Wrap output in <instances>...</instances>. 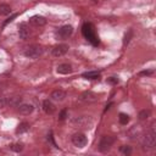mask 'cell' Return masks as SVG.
<instances>
[{
    "label": "cell",
    "mask_w": 156,
    "mask_h": 156,
    "mask_svg": "<svg viewBox=\"0 0 156 156\" xmlns=\"http://www.w3.org/2000/svg\"><path fill=\"white\" fill-rule=\"evenodd\" d=\"M83 77L87 79H99L100 78V73L96 71H89V72H84Z\"/></svg>",
    "instance_id": "2e32d148"
},
{
    "label": "cell",
    "mask_w": 156,
    "mask_h": 156,
    "mask_svg": "<svg viewBox=\"0 0 156 156\" xmlns=\"http://www.w3.org/2000/svg\"><path fill=\"white\" fill-rule=\"evenodd\" d=\"M56 71H57V73H60V74H68V73L72 72V66L68 65V63H61V65L57 66Z\"/></svg>",
    "instance_id": "5bb4252c"
},
{
    "label": "cell",
    "mask_w": 156,
    "mask_h": 156,
    "mask_svg": "<svg viewBox=\"0 0 156 156\" xmlns=\"http://www.w3.org/2000/svg\"><path fill=\"white\" fill-rule=\"evenodd\" d=\"M66 116H67V111H66V110H62V111L60 112L58 119H60V121H65V119H66Z\"/></svg>",
    "instance_id": "484cf974"
},
{
    "label": "cell",
    "mask_w": 156,
    "mask_h": 156,
    "mask_svg": "<svg viewBox=\"0 0 156 156\" xmlns=\"http://www.w3.org/2000/svg\"><path fill=\"white\" fill-rule=\"evenodd\" d=\"M113 141H115V138L113 136H111V135H104L101 138L100 143H99V151L100 152H107L111 149Z\"/></svg>",
    "instance_id": "3957f363"
},
{
    "label": "cell",
    "mask_w": 156,
    "mask_h": 156,
    "mask_svg": "<svg viewBox=\"0 0 156 156\" xmlns=\"http://www.w3.org/2000/svg\"><path fill=\"white\" fill-rule=\"evenodd\" d=\"M6 105H7V100H6L5 98L0 96V108H4Z\"/></svg>",
    "instance_id": "4316f807"
},
{
    "label": "cell",
    "mask_w": 156,
    "mask_h": 156,
    "mask_svg": "<svg viewBox=\"0 0 156 156\" xmlns=\"http://www.w3.org/2000/svg\"><path fill=\"white\" fill-rule=\"evenodd\" d=\"M138 117H139V119H140V121L147 119V118L150 117V111H149V110H141V111L139 112Z\"/></svg>",
    "instance_id": "44dd1931"
},
{
    "label": "cell",
    "mask_w": 156,
    "mask_h": 156,
    "mask_svg": "<svg viewBox=\"0 0 156 156\" xmlns=\"http://www.w3.org/2000/svg\"><path fill=\"white\" fill-rule=\"evenodd\" d=\"M33 110H34V107H33L32 104H26V102H23V104H20V105H18V112H20L21 115H24V116L30 115V113L33 112Z\"/></svg>",
    "instance_id": "9c48e42d"
},
{
    "label": "cell",
    "mask_w": 156,
    "mask_h": 156,
    "mask_svg": "<svg viewBox=\"0 0 156 156\" xmlns=\"http://www.w3.org/2000/svg\"><path fill=\"white\" fill-rule=\"evenodd\" d=\"M152 73H154V71H143V72H140L141 76H150Z\"/></svg>",
    "instance_id": "83f0119b"
},
{
    "label": "cell",
    "mask_w": 156,
    "mask_h": 156,
    "mask_svg": "<svg viewBox=\"0 0 156 156\" xmlns=\"http://www.w3.org/2000/svg\"><path fill=\"white\" fill-rule=\"evenodd\" d=\"M29 22H30L33 26H35V27H41V26H44V24L46 23V20H45V17H43V16L34 15V16H32V17L29 18Z\"/></svg>",
    "instance_id": "30bf717a"
},
{
    "label": "cell",
    "mask_w": 156,
    "mask_h": 156,
    "mask_svg": "<svg viewBox=\"0 0 156 156\" xmlns=\"http://www.w3.org/2000/svg\"><path fill=\"white\" fill-rule=\"evenodd\" d=\"M118 119H119V123H121V124H127V123L129 122V116L126 115V113H119Z\"/></svg>",
    "instance_id": "7402d4cb"
},
{
    "label": "cell",
    "mask_w": 156,
    "mask_h": 156,
    "mask_svg": "<svg viewBox=\"0 0 156 156\" xmlns=\"http://www.w3.org/2000/svg\"><path fill=\"white\" fill-rule=\"evenodd\" d=\"M72 124L80 128H89L93 124V118L90 116H79L72 119Z\"/></svg>",
    "instance_id": "7a4b0ae2"
},
{
    "label": "cell",
    "mask_w": 156,
    "mask_h": 156,
    "mask_svg": "<svg viewBox=\"0 0 156 156\" xmlns=\"http://www.w3.org/2000/svg\"><path fill=\"white\" fill-rule=\"evenodd\" d=\"M155 144H156V133L151 129V130L146 132V134L144 135L141 145H143L144 150H151L155 147Z\"/></svg>",
    "instance_id": "6da1fadb"
},
{
    "label": "cell",
    "mask_w": 156,
    "mask_h": 156,
    "mask_svg": "<svg viewBox=\"0 0 156 156\" xmlns=\"http://www.w3.org/2000/svg\"><path fill=\"white\" fill-rule=\"evenodd\" d=\"M133 37V30L132 29H129L126 34H124V38H123V46H127L128 44H129V41H130V38Z\"/></svg>",
    "instance_id": "ffe728a7"
},
{
    "label": "cell",
    "mask_w": 156,
    "mask_h": 156,
    "mask_svg": "<svg viewBox=\"0 0 156 156\" xmlns=\"http://www.w3.org/2000/svg\"><path fill=\"white\" fill-rule=\"evenodd\" d=\"M43 54V49L38 45H32V46H28L26 50H24V56L26 57H29V58H39Z\"/></svg>",
    "instance_id": "277c9868"
},
{
    "label": "cell",
    "mask_w": 156,
    "mask_h": 156,
    "mask_svg": "<svg viewBox=\"0 0 156 156\" xmlns=\"http://www.w3.org/2000/svg\"><path fill=\"white\" fill-rule=\"evenodd\" d=\"M80 100L84 101V102H94V101L98 100V95L91 93V91H84L80 95Z\"/></svg>",
    "instance_id": "8fae6325"
},
{
    "label": "cell",
    "mask_w": 156,
    "mask_h": 156,
    "mask_svg": "<svg viewBox=\"0 0 156 156\" xmlns=\"http://www.w3.org/2000/svg\"><path fill=\"white\" fill-rule=\"evenodd\" d=\"M87 143H88V139H87V136L83 133H76V134H73V136H72V144L74 146L83 147V146L87 145Z\"/></svg>",
    "instance_id": "5b68a950"
},
{
    "label": "cell",
    "mask_w": 156,
    "mask_h": 156,
    "mask_svg": "<svg viewBox=\"0 0 156 156\" xmlns=\"http://www.w3.org/2000/svg\"><path fill=\"white\" fill-rule=\"evenodd\" d=\"M68 51V46L66 44H58L51 49V55L54 57H61Z\"/></svg>",
    "instance_id": "52a82bcc"
},
{
    "label": "cell",
    "mask_w": 156,
    "mask_h": 156,
    "mask_svg": "<svg viewBox=\"0 0 156 156\" xmlns=\"http://www.w3.org/2000/svg\"><path fill=\"white\" fill-rule=\"evenodd\" d=\"M18 28H20V29H18V35H20V38L23 39V40H26V39L29 37V29L27 28V24H26V23H21Z\"/></svg>",
    "instance_id": "4fadbf2b"
},
{
    "label": "cell",
    "mask_w": 156,
    "mask_h": 156,
    "mask_svg": "<svg viewBox=\"0 0 156 156\" xmlns=\"http://www.w3.org/2000/svg\"><path fill=\"white\" fill-rule=\"evenodd\" d=\"M107 82L108 83H111V84H113V85H116V84H118V78H116V77H110L108 79H107Z\"/></svg>",
    "instance_id": "d4e9b609"
},
{
    "label": "cell",
    "mask_w": 156,
    "mask_h": 156,
    "mask_svg": "<svg viewBox=\"0 0 156 156\" xmlns=\"http://www.w3.org/2000/svg\"><path fill=\"white\" fill-rule=\"evenodd\" d=\"M16 16H17V15H12V16H11V17H10V18H9L7 21H5V22H4V26H5V24H7L9 22H11V21H12V20H13V18H15Z\"/></svg>",
    "instance_id": "f1b7e54d"
},
{
    "label": "cell",
    "mask_w": 156,
    "mask_h": 156,
    "mask_svg": "<svg viewBox=\"0 0 156 156\" xmlns=\"http://www.w3.org/2000/svg\"><path fill=\"white\" fill-rule=\"evenodd\" d=\"M43 110H44L45 113L51 115V113H54V111H55V105H54L50 100H44V101H43Z\"/></svg>",
    "instance_id": "9a60e30c"
},
{
    "label": "cell",
    "mask_w": 156,
    "mask_h": 156,
    "mask_svg": "<svg viewBox=\"0 0 156 156\" xmlns=\"http://www.w3.org/2000/svg\"><path fill=\"white\" fill-rule=\"evenodd\" d=\"M83 34H84V37H85L87 39H89L90 41H93L94 39H96L95 33H94V28H93V26H91L90 23H85V24L83 26Z\"/></svg>",
    "instance_id": "ba28073f"
},
{
    "label": "cell",
    "mask_w": 156,
    "mask_h": 156,
    "mask_svg": "<svg viewBox=\"0 0 156 156\" xmlns=\"http://www.w3.org/2000/svg\"><path fill=\"white\" fill-rule=\"evenodd\" d=\"M50 98H51L52 100H55V101H62V100L66 98V91H63V90H61V89H56V90H54V91L51 93Z\"/></svg>",
    "instance_id": "7c38bea8"
},
{
    "label": "cell",
    "mask_w": 156,
    "mask_h": 156,
    "mask_svg": "<svg viewBox=\"0 0 156 156\" xmlns=\"http://www.w3.org/2000/svg\"><path fill=\"white\" fill-rule=\"evenodd\" d=\"M72 33H73V28H72V26H68V24H66V26H62L61 28H58V30H57V37L60 38V39H67L68 37H71L72 35Z\"/></svg>",
    "instance_id": "8992f818"
},
{
    "label": "cell",
    "mask_w": 156,
    "mask_h": 156,
    "mask_svg": "<svg viewBox=\"0 0 156 156\" xmlns=\"http://www.w3.org/2000/svg\"><path fill=\"white\" fill-rule=\"evenodd\" d=\"M11 150L15 151V152H20L23 150V145L22 144H12L11 145Z\"/></svg>",
    "instance_id": "603a6c76"
},
{
    "label": "cell",
    "mask_w": 156,
    "mask_h": 156,
    "mask_svg": "<svg viewBox=\"0 0 156 156\" xmlns=\"http://www.w3.org/2000/svg\"><path fill=\"white\" fill-rule=\"evenodd\" d=\"M28 129H29V124H28L27 122H22V123H20V126L17 127L16 133H17V134H22V133H26Z\"/></svg>",
    "instance_id": "e0dca14e"
},
{
    "label": "cell",
    "mask_w": 156,
    "mask_h": 156,
    "mask_svg": "<svg viewBox=\"0 0 156 156\" xmlns=\"http://www.w3.org/2000/svg\"><path fill=\"white\" fill-rule=\"evenodd\" d=\"M21 102V96H12L7 100V104L11 106H18Z\"/></svg>",
    "instance_id": "d6986e66"
},
{
    "label": "cell",
    "mask_w": 156,
    "mask_h": 156,
    "mask_svg": "<svg viewBox=\"0 0 156 156\" xmlns=\"http://www.w3.org/2000/svg\"><path fill=\"white\" fill-rule=\"evenodd\" d=\"M11 13V7L7 4H0V15L1 16H7Z\"/></svg>",
    "instance_id": "ac0fdd59"
},
{
    "label": "cell",
    "mask_w": 156,
    "mask_h": 156,
    "mask_svg": "<svg viewBox=\"0 0 156 156\" xmlns=\"http://www.w3.org/2000/svg\"><path fill=\"white\" fill-rule=\"evenodd\" d=\"M119 151H121L123 155H129V154L132 152V149H130L129 146H127V145H123V146H121Z\"/></svg>",
    "instance_id": "cb8c5ba5"
}]
</instances>
